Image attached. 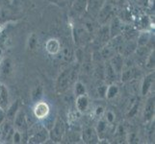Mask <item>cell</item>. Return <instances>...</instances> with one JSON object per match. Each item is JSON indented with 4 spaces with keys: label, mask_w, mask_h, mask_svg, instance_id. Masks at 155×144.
Returning a JSON list of instances; mask_svg holds the SVG:
<instances>
[{
    "label": "cell",
    "mask_w": 155,
    "mask_h": 144,
    "mask_svg": "<svg viewBox=\"0 0 155 144\" xmlns=\"http://www.w3.org/2000/svg\"><path fill=\"white\" fill-rule=\"evenodd\" d=\"M88 105H89V100L86 95L82 94V95L77 96V98L75 100V106H76V109L80 113H84V111L87 110Z\"/></svg>",
    "instance_id": "cell-12"
},
{
    "label": "cell",
    "mask_w": 155,
    "mask_h": 144,
    "mask_svg": "<svg viewBox=\"0 0 155 144\" xmlns=\"http://www.w3.org/2000/svg\"><path fill=\"white\" fill-rule=\"evenodd\" d=\"M86 3H87V0H76L75 3L73 5L74 10H75L77 13H82L85 9Z\"/></svg>",
    "instance_id": "cell-25"
},
{
    "label": "cell",
    "mask_w": 155,
    "mask_h": 144,
    "mask_svg": "<svg viewBox=\"0 0 155 144\" xmlns=\"http://www.w3.org/2000/svg\"><path fill=\"white\" fill-rule=\"evenodd\" d=\"M66 134V125L61 118H57L54 122V125L49 131V138L52 142H61L64 136Z\"/></svg>",
    "instance_id": "cell-2"
},
{
    "label": "cell",
    "mask_w": 155,
    "mask_h": 144,
    "mask_svg": "<svg viewBox=\"0 0 155 144\" xmlns=\"http://www.w3.org/2000/svg\"><path fill=\"white\" fill-rule=\"evenodd\" d=\"M12 140L14 143H19L22 140V136H21V133L18 132V130L14 131V134H13V137H12Z\"/></svg>",
    "instance_id": "cell-27"
},
{
    "label": "cell",
    "mask_w": 155,
    "mask_h": 144,
    "mask_svg": "<svg viewBox=\"0 0 155 144\" xmlns=\"http://www.w3.org/2000/svg\"><path fill=\"white\" fill-rule=\"evenodd\" d=\"M153 82H154V72H151V73H149L148 75H147L145 77V80H143V83L142 86V94L143 95H146L148 92V90L150 89Z\"/></svg>",
    "instance_id": "cell-14"
},
{
    "label": "cell",
    "mask_w": 155,
    "mask_h": 144,
    "mask_svg": "<svg viewBox=\"0 0 155 144\" xmlns=\"http://www.w3.org/2000/svg\"><path fill=\"white\" fill-rule=\"evenodd\" d=\"M103 113H104V109L102 108V107H97V110H95V114H97V115H102Z\"/></svg>",
    "instance_id": "cell-33"
},
{
    "label": "cell",
    "mask_w": 155,
    "mask_h": 144,
    "mask_svg": "<svg viewBox=\"0 0 155 144\" xmlns=\"http://www.w3.org/2000/svg\"><path fill=\"white\" fill-rule=\"evenodd\" d=\"M49 138V132L46 128L40 127L38 130L32 133L28 138L29 143H44Z\"/></svg>",
    "instance_id": "cell-3"
},
{
    "label": "cell",
    "mask_w": 155,
    "mask_h": 144,
    "mask_svg": "<svg viewBox=\"0 0 155 144\" xmlns=\"http://www.w3.org/2000/svg\"><path fill=\"white\" fill-rule=\"evenodd\" d=\"M138 140H139V138L136 136L135 134H131V135H130L129 142H131V143H133V142H138Z\"/></svg>",
    "instance_id": "cell-32"
},
{
    "label": "cell",
    "mask_w": 155,
    "mask_h": 144,
    "mask_svg": "<svg viewBox=\"0 0 155 144\" xmlns=\"http://www.w3.org/2000/svg\"><path fill=\"white\" fill-rule=\"evenodd\" d=\"M133 75H134V69L133 68L127 69V70H125L121 73V81L122 82L129 81V80L133 77Z\"/></svg>",
    "instance_id": "cell-24"
},
{
    "label": "cell",
    "mask_w": 155,
    "mask_h": 144,
    "mask_svg": "<svg viewBox=\"0 0 155 144\" xmlns=\"http://www.w3.org/2000/svg\"><path fill=\"white\" fill-rule=\"evenodd\" d=\"M76 71L73 68L68 67L63 70L58 76L56 81V91L58 94H62L66 91L72 83L75 82Z\"/></svg>",
    "instance_id": "cell-1"
},
{
    "label": "cell",
    "mask_w": 155,
    "mask_h": 144,
    "mask_svg": "<svg viewBox=\"0 0 155 144\" xmlns=\"http://www.w3.org/2000/svg\"><path fill=\"white\" fill-rule=\"evenodd\" d=\"M41 94H42V88L41 86H38L32 91V97H33L34 100H38L41 96Z\"/></svg>",
    "instance_id": "cell-26"
},
{
    "label": "cell",
    "mask_w": 155,
    "mask_h": 144,
    "mask_svg": "<svg viewBox=\"0 0 155 144\" xmlns=\"http://www.w3.org/2000/svg\"><path fill=\"white\" fill-rule=\"evenodd\" d=\"M136 47H138L137 46V43H134V42H129V43H127L125 46H124V51H122V54H124V56H129V55H131L133 52L135 51V49H136Z\"/></svg>",
    "instance_id": "cell-21"
},
{
    "label": "cell",
    "mask_w": 155,
    "mask_h": 144,
    "mask_svg": "<svg viewBox=\"0 0 155 144\" xmlns=\"http://www.w3.org/2000/svg\"><path fill=\"white\" fill-rule=\"evenodd\" d=\"M124 0H117V2H119V3H124Z\"/></svg>",
    "instance_id": "cell-35"
},
{
    "label": "cell",
    "mask_w": 155,
    "mask_h": 144,
    "mask_svg": "<svg viewBox=\"0 0 155 144\" xmlns=\"http://www.w3.org/2000/svg\"><path fill=\"white\" fill-rule=\"evenodd\" d=\"M19 108V101H15V103H13L12 105H11L5 114H6V118L10 121V120H13L15 118V114H18V111L19 110H18Z\"/></svg>",
    "instance_id": "cell-16"
},
{
    "label": "cell",
    "mask_w": 155,
    "mask_h": 144,
    "mask_svg": "<svg viewBox=\"0 0 155 144\" xmlns=\"http://www.w3.org/2000/svg\"><path fill=\"white\" fill-rule=\"evenodd\" d=\"M149 38H150V35L148 33H142L138 38V41H137V46L141 47V46H146V44L148 42Z\"/></svg>",
    "instance_id": "cell-20"
},
{
    "label": "cell",
    "mask_w": 155,
    "mask_h": 144,
    "mask_svg": "<svg viewBox=\"0 0 155 144\" xmlns=\"http://www.w3.org/2000/svg\"><path fill=\"white\" fill-rule=\"evenodd\" d=\"M137 108H138V104H135V106L132 108V110H130V113H129V114H128V115H129V116H132L133 114H134L136 113V110H137Z\"/></svg>",
    "instance_id": "cell-34"
},
{
    "label": "cell",
    "mask_w": 155,
    "mask_h": 144,
    "mask_svg": "<svg viewBox=\"0 0 155 144\" xmlns=\"http://www.w3.org/2000/svg\"><path fill=\"white\" fill-rule=\"evenodd\" d=\"M108 125H109V122L107 121L104 118H101L98 123H97V136L98 138H103L106 136L107 135V131H108Z\"/></svg>",
    "instance_id": "cell-13"
},
{
    "label": "cell",
    "mask_w": 155,
    "mask_h": 144,
    "mask_svg": "<svg viewBox=\"0 0 155 144\" xmlns=\"http://www.w3.org/2000/svg\"><path fill=\"white\" fill-rule=\"evenodd\" d=\"M99 139L97 133L94 128H86L82 133V140L85 143H97Z\"/></svg>",
    "instance_id": "cell-5"
},
{
    "label": "cell",
    "mask_w": 155,
    "mask_h": 144,
    "mask_svg": "<svg viewBox=\"0 0 155 144\" xmlns=\"http://www.w3.org/2000/svg\"><path fill=\"white\" fill-rule=\"evenodd\" d=\"M49 113V107L45 102H40L35 106L34 109V114L36 115L37 118H45L47 116Z\"/></svg>",
    "instance_id": "cell-7"
},
{
    "label": "cell",
    "mask_w": 155,
    "mask_h": 144,
    "mask_svg": "<svg viewBox=\"0 0 155 144\" xmlns=\"http://www.w3.org/2000/svg\"><path fill=\"white\" fill-rule=\"evenodd\" d=\"M8 100H9L8 89L3 84L0 83V107L4 109L8 103Z\"/></svg>",
    "instance_id": "cell-17"
},
{
    "label": "cell",
    "mask_w": 155,
    "mask_h": 144,
    "mask_svg": "<svg viewBox=\"0 0 155 144\" xmlns=\"http://www.w3.org/2000/svg\"><path fill=\"white\" fill-rule=\"evenodd\" d=\"M117 92H119V88H117V86H116V85L112 84V85H110L109 87L106 88L105 96L108 99H112L117 94Z\"/></svg>",
    "instance_id": "cell-19"
},
{
    "label": "cell",
    "mask_w": 155,
    "mask_h": 144,
    "mask_svg": "<svg viewBox=\"0 0 155 144\" xmlns=\"http://www.w3.org/2000/svg\"><path fill=\"white\" fill-rule=\"evenodd\" d=\"M110 63L112 67L114 68L115 72L117 74H119L122 71V68H124V58L120 55L113 56L110 60Z\"/></svg>",
    "instance_id": "cell-10"
},
{
    "label": "cell",
    "mask_w": 155,
    "mask_h": 144,
    "mask_svg": "<svg viewBox=\"0 0 155 144\" xmlns=\"http://www.w3.org/2000/svg\"><path fill=\"white\" fill-rule=\"evenodd\" d=\"M120 29H121V22H120V20L117 18H114L113 20H112V23H111L110 29H109V33H110L111 38H114V37L119 35L120 32Z\"/></svg>",
    "instance_id": "cell-15"
},
{
    "label": "cell",
    "mask_w": 155,
    "mask_h": 144,
    "mask_svg": "<svg viewBox=\"0 0 155 144\" xmlns=\"http://www.w3.org/2000/svg\"><path fill=\"white\" fill-rule=\"evenodd\" d=\"M5 119H6V114H5L3 108L0 107V125H1V123Z\"/></svg>",
    "instance_id": "cell-31"
},
{
    "label": "cell",
    "mask_w": 155,
    "mask_h": 144,
    "mask_svg": "<svg viewBox=\"0 0 155 144\" xmlns=\"http://www.w3.org/2000/svg\"><path fill=\"white\" fill-rule=\"evenodd\" d=\"M154 62H155V57H154V50H153L148 57V60L147 62V66L148 68H153L154 67Z\"/></svg>",
    "instance_id": "cell-28"
},
{
    "label": "cell",
    "mask_w": 155,
    "mask_h": 144,
    "mask_svg": "<svg viewBox=\"0 0 155 144\" xmlns=\"http://www.w3.org/2000/svg\"><path fill=\"white\" fill-rule=\"evenodd\" d=\"M37 44H38V37L35 33H32L28 39V48L30 50H34L36 49Z\"/></svg>",
    "instance_id": "cell-22"
},
{
    "label": "cell",
    "mask_w": 155,
    "mask_h": 144,
    "mask_svg": "<svg viewBox=\"0 0 155 144\" xmlns=\"http://www.w3.org/2000/svg\"><path fill=\"white\" fill-rule=\"evenodd\" d=\"M112 11H113V6L110 3H105L103 7L99 10L98 14V20L101 24H105L106 21L108 20L110 15L112 14Z\"/></svg>",
    "instance_id": "cell-6"
},
{
    "label": "cell",
    "mask_w": 155,
    "mask_h": 144,
    "mask_svg": "<svg viewBox=\"0 0 155 144\" xmlns=\"http://www.w3.org/2000/svg\"><path fill=\"white\" fill-rule=\"evenodd\" d=\"M63 56H64V59H65L66 61H69L71 58V51L69 49L68 47H65L63 50Z\"/></svg>",
    "instance_id": "cell-29"
},
{
    "label": "cell",
    "mask_w": 155,
    "mask_h": 144,
    "mask_svg": "<svg viewBox=\"0 0 155 144\" xmlns=\"http://www.w3.org/2000/svg\"><path fill=\"white\" fill-rule=\"evenodd\" d=\"M74 92H75L76 96L85 94L86 93V88H85V86L81 82H76L75 87H74Z\"/></svg>",
    "instance_id": "cell-23"
},
{
    "label": "cell",
    "mask_w": 155,
    "mask_h": 144,
    "mask_svg": "<svg viewBox=\"0 0 155 144\" xmlns=\"http://www.w3.org/2000/svg\"><path fill=\"white\" fill-rule=\"evenodd\" d=\"M15 129L20 133H25V131L27 130V120H26V116L23 110H18V114H15Z\"/></svg>",
    "instance_id": "cell-4"
},
{
    "label": "cell",
    "mask_w": 155,
    "mask_h": 144,
    "mask_svg": "<svg viewBox=\"0 0 155 144\" xmlns=\"http://www.w3.org/2000/svg\"><path fill=\"white\" fill-rule=\"evenodd\" d=\"M154 116V97H150L147 101L143 111V118L146 121H149Z\"/></svg>",
    "instance_id": "cell-8"
},
{
    "label": "cell",
    "mask_w": 155,
    "mask_h": 144,
    "mask_svg": "<svg viewBox=\"0 0 155 144\" xmlns=\"http://www.w3.org/2000/svg\"><path fill=\"white\" fill-rule=\"evenodd\" d=\"M12 72V61L10 58H5L0 62V73L3 76H9Z\"/></svg>",
    "instance_id": "cell-11"
},
{
    "label": "cell",
    "mask_w": 155,
    "mask_h": 144,
    "mask_svg": "<svg viewBox=\"0 0 155 144\" xmlns=\"http://www.w3.org/2000/svg\"><path fill=\"white\" fill-rule=\"evenodd\" d=\"M117 73L115 72L114 68L112 67L111 63L108 62L106 63L105 66V77H106V81L108 83H113L114 80L116 79Z\"/></svg>",
    "instance_id": "cell-18"
},
{
    "label": "cell",
    "mask_w": 155,
    "mask_h": 144,
    "mask_svg": "<svg viewBox=\"0 0 155 144\" xmlns=\"http://www.w3.org/2000/svg\"><path fill=\"white\" fill-rule=\"evenodd\" d=\"M1 56H2V50L0 49V58H1Z\"/></svg>",
    "instance_id": "cell-36"
},
{
    "label": "cell",
    "mask_w": 155,
    "mask_h": 144,
    "mask_svg": "<svg viewBox=\"0 0 155 144\" xmlns=\"http://www.w3.org/2000/svg\"><path fill=\"white\" fill-rule=\"evenodd\" d=\"M105 119L108 121L109 123H113L114 120H115V114L112 113V111H110V110L106 111V118Z\"/></svg>",
    "instance_id": "cell-30"
},
{
    "label": "cell",
    "mask_w": 155,
    "mask_h": 144,
    "mask_svg": "<svg viewBox=\"0 0 155 144\" xmlns=\"http://www.w3.org/2000/svg\"><path fill=\"white\" fill-rule=\"evenodd\" d=\"M45 49L46 51L51 55H55L57 53L60 52L61 49V45L60 42L57 39H50L47 40L46 44H45Z\"/></svg>",
    "instance_id": "cell-9"
}]
</instances>
